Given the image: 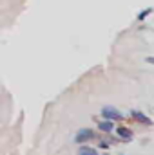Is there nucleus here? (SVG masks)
Instances as JSON below:
<instances>
[{
  "mask_svg": "<svg viewBox=\"0 0 154 155\" xmlns=\"http://www.w3.org/2000/svg\"><path fill=\"white\" fill-rule=\"evenodd\" d=\"M98 130L103 132V134H111L114 130V123L109 121V119H103V121H98Z\"/></svg>",
  "mask_w": 154,
  "mask_h": 155,
  "instance_id": "39448f33",
  "label": "nucleus"
},
{
  "mask_svg": "<svg viewBox=\"0 0 154 155\" xmlns=\"http://www.w3.org/2000/svg\"><path fill=\"white\" fill-rule=\"evenodd\" d=\"M102 117L103 119H109V121H121L123 119V114L116 107H103L102 108Z\"/></svg>",
  "mask_w": 154,
  "mask_h": 155,
  "instance_id": "f03ea898",
  "label": "nucleus"
},
{
  "mask_svg": "<svg viewBox=\"0 0 154 155\" xmlns=\"http://www.w3.org/2000/svg\"><path fill=\"white\" fill-rule=\"evenodd\" d=\"M78 155H98V150L93 148V146H87V144H82L78 148Z\"/></svg>",
  "mask_w": 154,
  "mask_h": 155,
  "instance_id": "423d86ee",
  "label": "nucleus"
},
{
  "mask_svg": "<svg viewBox=\"0 0 154 155\" xmlns=\"http://www.w3.org/2000/svg\"><path fill=\"white\" fill-rule=\"evenodd\" d=\"M96 135H94V130L93 128H80L75 135V143L78 144H85L87 141H93Z\"/></svg>",
  "mask_w": 154,
  "mask_h": 155,
  "instance_id": "f257e3e1",
  "label": "nucleus"
},
{
  "mask_svg": "<svg viewBox=\"0 0 154 155\" xmlns=\"http://www.w3.org/2000/svg\"><path fill=\"white\" fill-rule=\"evenodd\" d=\"M131 116H132V119H136V121H138V123H142V124L152 126V119H151V117H147L145 114H142V112H138V110H132V112H131Z\"/></svg>",
  "mask_w": 154,
  "mask_h": 155,
  "instance_id": "7ed1b4c3",
  "label": "nucleus"
},
{
  "mask_svg": "<svg viewBox=\"0 0 154 155\" xmlns=\"http://www.w3.org/2000/svg\"><path fill=\"white\" fill-rule=\"evenodd\" d=\"M98 146H100L102 150H107V148H109V143H107V141H102V139H100V143H98Z\"/></svg>",
  "mask_w": 154,
  "mask_h": 155,
  "instance_id": "6e6552de",
  "label": "nucleus"
},
{
  "mask_svg": "<svg viewBox=\"0 0 154 155\" xmlns=\"http://www.w3.org/2000/svg\"><path fill=\"white\" fill-rule=\"evenodd\" d=\"M145 61H147V63H151V65H154V56H147V58H145Z\"/></svg>",
  "mask_w": 154,
  "mask_h": 155,
  "instance_id": "1a4fd4ad",
  "label": "nucleus"
},
{
  "mask_svg": "<svg viewBox=\"0 0 154 155\" xmlns=\"http://www.w3.org/2000/svg\"><path fill=\"white\" fill-rule=\"evenodd\" d=\"M116 135H120V139H123V141H132V130L127 126H118Z\"/></svg>",
  "mask_w": 154,
  "mask_h": 155,
  "instance_id": "20e7f679",
  "label": "nucleus"
},
{
  "mask_svg": "<svg viewBox=\"0 0 154 155\" xmlns=\"http://www.w3.org/2000/svg\"><path fill=\"white\" fill-rule=\"evenodd\" d=\"M152 13V7H147V9H143V11H140V15H138V22H143L149 15Z\"/></svg>",
  "mask_w": 154,
  "mask_h": 155,
  "instance_id": "0eeeda50",
  "label": "nucleus"
}]
</instances>
